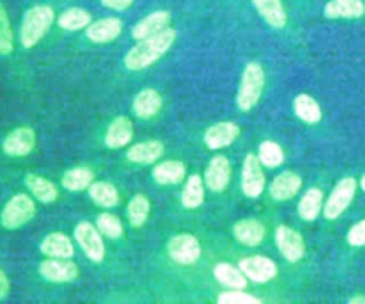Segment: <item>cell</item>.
I'll return each instance as SVG.
<instances>
[{"instance_id": "1", "label": "cell", "mask_w": 365, "mask_h": 304, "mask_svg": "<svg viewBox=\"0 0 365 304\" xmlns=\"http://www.w3.org/2000/svg\"><path fill=\"white\" fill-rule=\"evenodd\" d=\"M177 31L167 27L150 37L138 40L124 56V66L131 71H140L158 61L174 44Z\"/></svg>"}, {"instance_id": "32", "label": "cell", "mask_w": 365, "mask_h": 304, "mask_svg": "<svg viewBox=\"0 0 365 304\" xmlns=\"http://www.w3.org/2000/svg\"><path fill=\"white\" fill-rule=\"evenodd\" d=\"M150 200L144 194H135L127 204V218L131 227L140 228L150 214Z\"/></svg>"}, {"instance_id": "24", "label": "cell", "mask_w": 365, "mask_h": 304, "mask_svg": "<svg viewBox=\"0 0 365 304\" xmlns=\"http://www.w3.org/2000/svg\"><path fill=\"white\" fill-rule=\"evenodd\" d=\"M26 187L30 190V193L41 203L48 204V203H54L58 197V190L56 187L54 183H51L50 180H47L43 176L34 174V173H29L24 178Z\"/></svg>"}, {"instance_id": "2", "label": "cell", "mask_w": 365, "mask_h": 304, "mask_svg": "<svg viewBox=\"0 0 365 304\" xmlns=\"http://www.w3.org/2000/svg\"><path fill=\"white\" fill-rule=\"evenodd\" d=\"M54 21V10L47 4H37L30 7L21 20L20 43L24 49L34 47L47 33Z\"/></svg>"}, {"instance_id": "42", "label": "cell", "mask_w": 365, "mask_h": 304, "mask_svg": "<svg viewBox=\"0 0 365 304\" xmlns=\"http://www.w3.org/2000/svg\"><path fill=\"white\" fill-rule=\"evenodd\" d=\"M348 303H349V304H365V295L358 294V295H355V297L349 298V301H348Z\"/></svg>"}, {"instance_id": "15", "label": "cell", "mask_w": 365, "mask_h": 304, "mask_svg": "<svg viewBox=\"0 0 365 304\" xmlns=\"http://www.w3.org/2000/svg\"><path fill=\"white\" fill-rule=\"evenodd\" d=\"M123 30V23L117 17H104L86 27V36L90 41L104 44L115 40Z\"/></svg>"}, {"instance_id": "43", "label": "cell", "mask_w": 365, "mask_h": 304, "mask_svg": "<svg viewBox=\"0 0 365 304\" xmlns=\"http://www.w3.org/2000/svg\"><path fill=\"white\" fill-rule=\"evenodd\" d=\"M361 187H362V190L365 191V174H364L362 178H361Z\"/></svg>"}, {"instance_id": "11", "label": "cell", "mask_w": 365, "mask_h": 304, "mask_svg": "<svg viewBox=\"0 0 365 304\" xmlns=\"http://www.w3.org/2000/svg\"><path fill=\"white\" fill-rule=\"evenodd\" d=\"M238 268L247 278L255 283H267L277 275L275 263L265 255H250L238 263Z\"/></svg>"}, {"instance_id": "27", "label": "cell", "mask_w": 365, "mask_h": 304, "mask_svg": "<svg viewBox=\"0 0 365 304\" xmlns=\"http://www.w3.org/2000/svg\"><path fill=\"white\" fill-rule=\"evenodd\" d=\"M88 196L97 206L104 208H111L120 201L117 188L111 183L103 180L91 183V186L88 187Z\"/></svg>"}, {"instance_id": "9", "label": "cell", "mask_w": 365, "mask_h": 304, "mask_svg": "<svg viewBox=\"0 0 365 304\" xmlns=\"http://www.w3.org/2000/svg\"><path fill=\"white\" fill-rule=\"evenodd\" d=\"M36 131L31 127L21 126L11 130L3 140L1 148L10 157H24L36 147Z\"/></svg>"}, {"instance_id": "25", "label": "cell", "mask_w": 365, "mask_h": 304, "mask_svg": "<svg viewBox=\"0 0 365 304\" xmlns=\"http://www.w3.org/2000/svg\"><path fill=\"white\" fill-rule=\"evenodd\" d=\"M365 11L361 0H331L325 4L324 14L329 19H355Z\"/></svg>"}, {"instance_id": "41", "label": "cell", "mask_w": 365, "mask_h": 304, "mask_svg": "<svg viewBox=\"0 0 365 304\" xmlns=\"http://www.w3.org/2000/svg\"><path fill=\"white\" fill-rule=\"evenodd\" d=\"M9 291H10V281H9V277H7V274L3 271V268L0 267V301L7 297Z\"/></svg>"}, {"instance_id": "38", "label": "cell", "mask_w": 365, "mask_h": 304, "mask_svg": "<svg viewBox=\"0 0 365 304\" xmlns=\"http://www.w3.org/2000/svg\"><path fill=\"white\" fill-rule=\"evenodd\" d=\"M218 304H261V300L255 295L247 294L240 288H234L232 291H222L217 297Z\"/></svg>"}, {"instance_id": "22", "label": "cell", "mask_w": 365, "mask_h": 304, "mask_svg": "<svg viewBox=\"0 0 365 304\" xmlns=\"http://www.w3.org/2000/svg\"><path fill=\"white\" fill-rule=\"evenodd\" d=\"M185 164L180 160H165L153 168V178L163 186L178 184L185 178Z\"/></svg>"}, {"instance_id": "39", "label": "cell", "mask_w": 365, "mask_h": 304, "mask_svg": "<svg viewBox=\"0 0 365 304\" xmlns=\"http://www.w3.org/2000/svg\"><path fill=\"white\" fill-rule=\"evenodd\" d=\"M346 240L351 245H362L365 244V220L354 224L348 234H346Z\"/></svg>"}, {"instance_id": "4", "label": "cell", "mask_w": 365, "mask_h": 304, "mask_svg": "<svg viewBox=\"0 0 365 304\" xmlns=\"http://www.w3.org/2000/svg\"><path fill=\"white\" fill-rule=\"evenodd\" d=\"M36 214V204L26 193L14 194L3 207L0 223L6 230H17L26 226Z\"/></svg>"}, {"instance_id": "10", "label": "cell", "mask_w": 365, "mask_h": 304, "mask_svg": "<svg viewBox=\"0 0 365 304\" xmlns=\"http://www.w3.org/2000/svg\"><path fill=\"white\" fill-rule=\"evenodd\" d=\"M265 186V176L261 168V161L254 154H247L242 163L241 188L247 197H258Z\"/></svg>"}, {"instance_id": "34", "label": "cell", "mask_w": 365, "mask_h": 304, "mask_svg": "<svg viewBox=\"0 0 365 304\" xmlns=\"http://www.w3.org/2000/svg\"><path fill=\"white\" fill-rule=\"evenodd\" d=\"M322 206V191L319 188H309L298 203V214L301 218L309 221L317 218Z\"/></svg>"}, {"instance_id": "3", "label": "cell", "mask_w": 365, "mask_h": 304, "mask_svg": "<svg viewBox=\"0 0 365 304\" xmlns=\"http://www.w3.org/2000/svg\"><path fill=\"white\" fill-rule=\"evenodd\" d=\"M265 83V74L258 63H248L242 71L238 93L237 106L242 111L251 110L259 100Z\"/></svg>"}, {"instance_id": "36", "label": "cell", "mask_w": 365, "mask_h": 304, "mask_svg": "<svg viewBox=\"0 0 365 304\" xmlns=\"http://www.w3.org/2000/svg\"><path fill=\"white\" fill-rule=\"evenodd\" d=\"M14 49V36L9 14L0 1V54L9 56Z\"/></svg>"}, {"instance_id": "6", "label": "cell", "mask_w": 365, "mask_h": 304, "mask_svg": "<svg viewBox=\"0 0 365 304\" xmlns=\"http://www.w3.org/2000/svg\"><path fill=\"white\" fill-rule=\"evenodd\" d=\"M74 240L93 263H101L104 260V241L94 224L90 221H80L74 228Z\"/></svg>"}, {"instance_id": "20", "label": "cell", "mask_w": 365, "mask_h": 304, "mask_svg": "<svg viewBox=\"0 0 365 304\" xmlns=\"http://www.w3.org/2000/svg\"><path fill=\"white\" fill-rule=\"evenodd\" d=\"M164 153V144L160 140H147L133 144L127 150V158L135 164H151Z\"/></svg>"}, {"instance_id": "33", "label": "cell", "mask_w": 365, "mask_h": 304, "mask_svg": "<svg viewBox=\"0 0 365 304\" xmlns=\"http://www.w3.org/2000/svg\"><path fill=\"white\" fill-rule=\"evenodd\" d=\"M295 114L305 123L314 124L321 120V108L318 103L308 94H299L294 100Z\"/></svg>"}, {"instance_id": "28", "label": "cell", "mask_w": 365, "mask_h": 304, "mask_svg": "<svg viewBox=\"0 0 365 304\" xmlns=\"http://www.w3.org/2000/svg\"><path fill=\"white\" fill-rule=\"evenodd\" d=\"M93 181H94V173L88 167L70 168L61 177V186L68 191L88 190Z\"/></svg>"}, {"instance_id": "5", "label": "cell", "mask_w": 365, "mask_h": 304, "mask_svg": "<svg viewBox=\"0 0 365 304\" xmlns=\"http://www.w3.org/2000/svg\"><path fill=\"white\" fill-rule=\"evenodd\" d=\"M170 258L180 265L194 264L201 255V244L195 235L190 233H178L167 243Z\"/></svg>"}, {"instance_id": "26", "label": "cell", "mask_w": 365, "mask_h": 304, "mask_svg": "<svg viewBox=\"0 0 365 304\" xmlns=\"http://www.w3.org/2000/svg\"><path fill=\"white\" fill-rule=\"evenodd\" d=\"M259 16L272 27L281 29L287 21V14L279 0H252Z\"/></svg>"}, {"instance_id": "13", "label": "cell", "mask_w": 365, "mask_h": 304, "mask_svg": "<svg viewBox=\"0 0 365 304\" xmlns=\"http://www.w3.org/2000/svg\"><path fill=\"white\" fill-rule=\"evenodd\" d=\"M230 178H231L230 160L222 154L214 156L205 168V174H204L205 186L214 193H221L228 186Z\"/></svg>"}, {"instance_id": "35", "label": "cell", "mask_w": 365, "mask_h": 304, "mask_svg": "<svg viewBox=\"0 0 365 304\" xmlns=\"http://www.w3.org/2000/svg\"><path fill=\"white\" fill-rule=\"evenodd\" d=\"M96 224L98 231L111 240L120 238L123 235V224L115 214L100 213L96 218Z\"/></svg>"}, {"instance_id": "12", "label": "cell", "mask_w": 365, "mask_h": 304, "mask_svg": "<svg viewBox=\"0 0 365 304\" xmlns=\"http://www.w3.org/2000/svg\"><path fill=\"white\" fill-rule=\"evenodd\" d=\"M275 241L281 254L291 263L299 261L305 253V245L301 234L288 226H278Z\"/></svg>"}, {"instance_id": "23", "label": "cell", "mask_w": 365, "mask_h": 304, "mask_svg": "<svg viewBox=\"0 0 365 304\" xmlns=\"http://www.w3.org/2000/svg\"><path fill=\"white\" fill-rule=\"evenodd\" d=\"M232 233L241 244L254 247L262 241V238L265 235V228L258 220L244 218L234 224Z\"/></svg>"}, {"instance_id": "31", "label": "cell", "mask_w": 365, "mask_h": 304, "mask_svg": "<svg viewBox=\"0 0 365 304\" xmlns=\"http://www.w3.org/2000/svg\"><path fill=\"white\" fill-rule=\"evenodd\" d=\"M57 23L63 30L77 31V30L86 29L91 23V14L84 9L71 7V9L64 10L58 16Z\"/></svg>"}, {"instance_id": "14", "label": "cell", "mask_w": 365, "mask_h": 304, "mask_svg": "<svg viewBox=\"0 0 365 304\" xmlns=\"http://www.w3.org/2000/svg\"><path fill=\"white\" fill-rule=\"evenodd\" d=\"M240 134V127L232 121H220L208 127L204 133V143L210 150L228 147Z\"/></svg>"}, {"instance_id": "30", "label": "cell", "mask_w": 365, "mask_h": 304, "mask_svg": "<svg viewBox=\"0 0 365 304\" xmlns=\"http://www.w3.org/2000/svg\"><path fill=\"white\" fill-rule=\"evenodd\" d=\"M204 201V183L198 174L188 176L185 186L181 191V204L185 208H197Z\"/></svg>"}, {"instance_id": "37", "label": "cell", "mask_w": 365, "mask_h": 304, "mask_svg": "<svg viewBox=\"0 0 365 304\" xmlns=\"http://www.w3.org/2000/svg\"><path fill=\"white\" fill-rule=\"evenodd\" d=\"M258 160L265 167H277L284 161L282 148L274 141H262L258 148Z\"/></svg>"}, {"instance_id": "18", "label": "cell", "mask_w": 365, "mask_h": 304, "mask_svg": "<svg viewBox=\"0 0 365 304\" xmlns=\"http://www.w3.org/2000/svg\"><path fill=\"white\" fill-rule=\"evenodd\" d=\"M163 107V97L154 88H143L133 100V111L138 118L148 120L158 114Z\"/></svg>"}, {"instance_id": "16", "label": "cell", "mask_w": 365, "mask_h": 304, "mask_svg": "<svg viewBox=\"0 0 365 304\" xmlns=\"http://www.w3.org/2000/svg\"><path fill=\"white\" fill-rule=\"evenodd\" d=\"M133 133V121L127 116H118L108 124L104 136V144L113 150L125 147L131 141Z\"/></svg>"}, {"instance_id": "29", "label": "cell", "mask_w": 365, "mask_h": 304, "mask_svg": "<svg viewBox=\"0 0 365 304\" xmlns=\"http://www.w3.org/2000/svg\"><path fill=\"white\" fill-rule=\"evenodd\" d=\"M212 274L222 285L230 288L242 290L247 285V277L244 273L230 263H218L212 268Z\"/></svg>"}, {"instance_id": "19", "label": "cell", "mask_w": 365, "mask_h": 304, "mask_svg": "<svg viewBox=\"0 0 365 304\" xmlns=\"http://www.w3.org/2000/svg\"><path fill=\"white\" fill-rule=\"evenodd\" d=\"M40 251L46 257L71 258L74 254V245L67 234L54 231L43 238V241L40 243Z\"/></svg>"}, {"instance_id": "40", "label": "cell", "mask_w": 365, "mask_h": 304, "mask_svg": "<svg viewBox=\"0 0 365 304\" xmlns=\"http://www.w3.org/2000/svg\"><path fill=\"white\" fill-rule=\"evenodd\" d=\"M133 3H134V0H101V4L104 7L117 10V11H123V10L128 9Z\"/></svg>"}, {"instance_id": "8", "label": "cell", "mask_w": 365, "mask_h": 304, "mask_svg": "<svg viewBox=\"0 0 365 304\" xmlns=\"http://www.w3.org/2000/svg\"><path fill=\"white\" fill-rule=\"evenodd\" d=\"M38 273L51 283H70L78 277V267L70 258L48 257L38 264Z\"/></svg>"}, {"instance_id": "21", "label": "cell", "mask_w": 365, "mask_h": 304, "mask_svg": "<svg viewBox=\"0 0 365 304\" xmlns=\"http://www.w3.org/2000/svg\"><path fill=\"white\" fill-rule=\"evenodd\" d=\"M301 177L292 171L278 174L269 184V194L277 201L292 198L301 188Z\"/></svg>"}, {"instance_id": "17", "label": "cell", "mask_w": 365, "mask_h": 304, "mask_svg": "<svg viewBox=\"0 0 365 304\" xmlns=\"http://www.w3.org/2000/svg\"><path fill=\"white\" fill-rule=\"evenodd\" d=\"M171 14L167 10H157L141 19L131 30V36L135 40H143L168 27Z\"/></svg>"}, {"instance_id": "7", "label": "cell", "mask_w": 365, "mask_h": 304, "mask_svg": "<svg viewBox=\"0 0 365 304\" xmlns=\"http://www.w3.org/2000/svg\"><path fill=\"white\" fill-rule=\"evenodd\" d=\"M356 181L352 177H345L332 190L329 194L325 206H324V216L327 218H336L342 214V211L348 207L351 200L355 196Z\"/></svg>"}]
</instances>
